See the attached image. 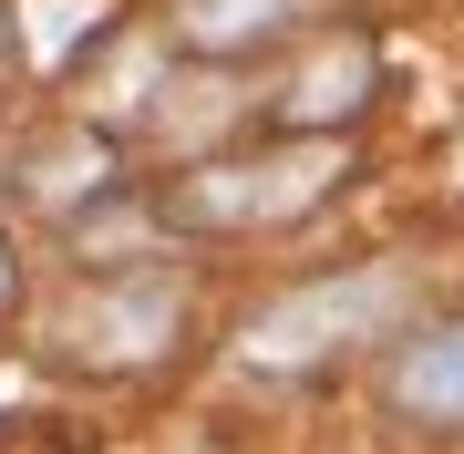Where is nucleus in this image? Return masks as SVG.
<instances>
[{
	"mask_svg": "<svg viewBox=\"0 0 464 454\" xmlns=\"http://www.w3.org/2000/svg\"><path fill=\"white\" fill-rule=\"evenodd\" d=\"M392 403L413 413V423H464V320L423 331L413 352L392 362Z\"/></svg>",
	"mask_w": 464,
	"mask_h": 454,
	"instance_id": "nucleus-6",
	"label": "nucleus"
},
{
	"mask_svg": "<svg viewBox=\"0 0 464 454\" xmlns=\"http://www.w3.org/2000/svg\"><path fill=\"white\" fill-rule=\"evenodd\" d=\"M413 300V269L402 258H372V269H331V279H299L289 300H268L248 331H237V362L258 382H299L320 362H351L362 341Z\"/></svg>",
	"mask_w": 464,
	"mask_h": 454,
	"instance_id": "nucleus-1",
	"label": "nucleus"
},
{
	"mask_svg": "<svg viewBox=\"0 0 464 454\" xmlns=\"http://www.w3.org/2000/svg\"><path fill=\"white\" fill-rule=\"evenodd\" d=\"M289 21H299V0H176V52L237 63V52H268Z\"/></svg>",
	"mask_w": 464,
	"mask_h": 454,
	"instance_id": "nucleus-5",
	"label": "nucleus"
},
{
	"mask_svg": "<svg viewBox=\"0 0 464 454\" xmlns=\"http://www.w3.org/2000/svg\"><path fill=\"white\" fill-rule=\"evenodd\" d=\"M372 103V52L362 42H331L310 72H289V93H279V135H351V114Z\"/></svg>",
	"mask_w": 464,
	"mask_h": 454,
	"instance_id": "nucleus-4",
	"label": "nucleus"
},
{
	"mask_svg": "<svg viewBox=\"0 0 464 454\" xmlns=\"http://www.w3.org/2000/svg\"><path fill=\"white\" fill-rule=\"evenodd\" d=\"M341 166H351V145H331V135H279L268 155L197 166V176L176 186V217H186V227H279V217H299Z\"/></svg>",
	"mask_w": 464,
	"mask_h": 454,
	"instance_id": "nucleus-2",
	"label": "nucleus"
},
{
	"mask_svg": "<svg viewBox=\"0 0 464 454\" xmlns=\"http://www.w3.org/2000/svg\"><path fill=\"white\" fill-rule=\"evenodd\" d=\"M11 289H21V279H11V248H0V310H11Z\"/></svg>",
	"mask_w": 464,
	"mask_h": 454,
	"instance_id": "nucleus-7",
	"label": "nucleus"
},
{
	"mask_svg": "<svg viewBox=\"0 0 464 454\" xmlns=\"http://www.w3.org/2000/svg\"><path fill=\"white\" fill-rule=\"evenodd\" d=\"M0 52H11V42H0Z\"/></svg>",
	"mask_w": 464,
	"mask_h": 454,
	"instance_id": "nucleus-8",
	"label": "nucleus"
},
{
	"mask_svg": "<svg viewBox=\"0 0 464 454\" xmlns=\"http://www.w3.org/2000/svg\"><path fill=\"white\" fill-rule=\"evenodd\" d=\"M72 341H83L93 362H166L176 341V279L166 269H103L83 289V310H72Z\"/></svg>",
	"mask_w": 464,
	"mask_h": 454,
	"instance_id": "nucleus-3",
	"label": "nucleus"
}]
</instances>
